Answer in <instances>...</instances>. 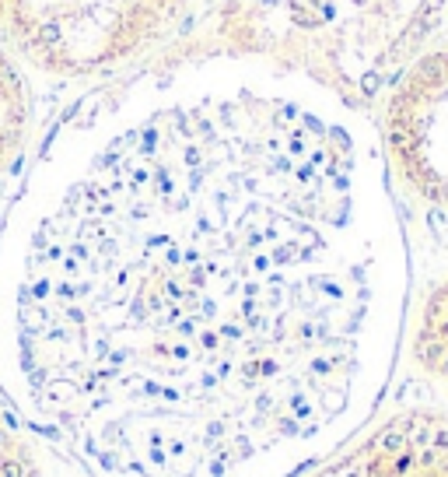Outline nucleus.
Wrapping results in <instances>:
<instances>
[{
  "label": "nucleus",
  "mask_w": 448,
  "mask_h": 477,
  "mask_svg": "<svg viewBox=\"0 0 448 477\" xmlns=\"http://www.w3.org/2000/svg\"><path fill=\"white\" fill-rule=\"evenodd\" d=\"M375 116L239 57L81 91L0 218V397L77 477H301L410 312Z\"/></svg>",
  "instance_id": "obj_1"
},
{
  "label": "nucleus",
  "mask_w": 448,
  "mask_h": 477,
  "mask_svg": "<svg viewBox=\"0 0 448 477\" xmlns=\"http://www.w3.org/2000/svg\"><path fill=\"white\" fill-rule=\"evenodd\" d=\"M196 0H0V42L56 84H105L151 64Z\"/></svg>",
  "instance_id": "obj_2"
},
{
  "label": "nucleus",
  "mask_w": 448,
  "mask_h": 477,
  "mask_svg": "<svg viewBox=\"0 0 448 477\" xmlns=\"http://www.w3.org/2000/svg\"><path fill=\"white\" fill-rule=\"evenodd\" d=\"M288 67L371 113L396 78L438 42L448 0H284Z\"/></svg>",
  "instance_id": "obj_3"
},
{
  "label": "nucleus",
  "mask_w": 448,
  "mask_h": 477,
  "mask_svg": "<svg viewBox=\"0 0 448 477\" xmlns=\"http://www.w3.org/2000/svg\"><path fill=\"white\" fill-rule=\"evenodd\" d=\"M389 176L448 225V42H434L375 105Z\"/></svg>",
  "instance_id": "obj_4"
},
{
  "label": "nucleus",
  "mask_w": 448,
  "mask_h": 477,
  "mask_svg": "<svg viewBox=\"0 0 448 477\" xmlns=\"http://www.w3.org/2000/svg\"><path fill=\"white\" fill-rule=\"evenodd\" d=\"M35 95L32 74L0 42V183L21 176L35 147Z\"/></svg>",
  "instance_id": "obj_5"
},
{
  "label": "nucleus",
  "mask_w": 448,
  "mask_h": 477,
  "mask_svg": "<svg viewBox=\"0 0 448 477\" xmlns=\"http://www.w3.org/2000/svg\"><path fill=\"white\" fill-rule=\"evenodd\" d=\"M403 344L407 358L427 379L448 386V274L438 278L424 291V298L407 312Z\"/></svg>",
  "instance_id": "obj_6"
},
{
  "label": "nucleus",
  "mask_w": 448,
  "mask_h": 477,
  "mask_svg": "<svg viewBox=\"0 0 448 477\" xmlns=\"http://www.w3.org/2000/svg\"><path fill=\"white\" fill-rule=\"evenodd\" d=\"M53 460L28 439L25 429L0 432V477H49Z\"/></svg>",
  "instance_id": "obj_7"
},
{
  "label": "nucleus",
  "mask_w": 448,
  "mask_h": 477,
  "mask_svg": "<svg viewBox=\"0 0 448 477\" xmlns=\"http://www.w3.org/2000/svg\"><path fill=\"white\" fill-rule=\"evenodd\" d=\"M403 477H448V442L438 446L434 453H427L424 460H417Z\"/></svg>",
  "instance_id": "obj_8"
}]
</instances>
